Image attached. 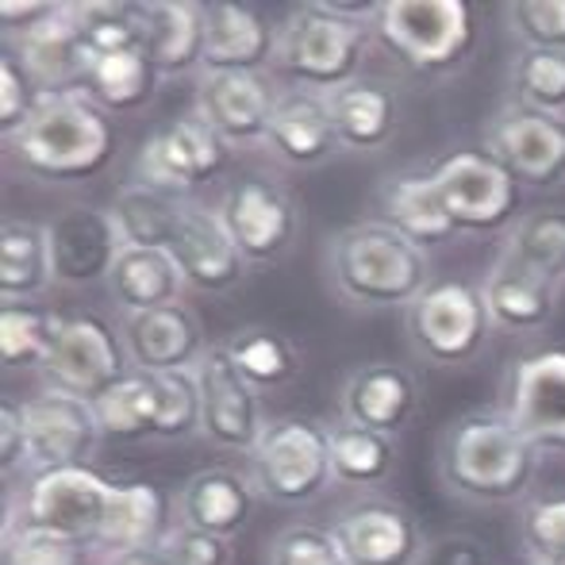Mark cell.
I'll list each match as a JSON object with an SVG mask.
<instances>
[{
	"mask_svg": "<svg viewBox=\"0 0 565 565\" xmlns=\"http://www.w3.org/2000/svg\"><path fill=\"white\" fill-rule=\"evenodd\" d=\"M539 454L504 412H466L439 439V477L469 504H523L539 473Z\"/></svg>",
	"mask_w": 565,
	"mask_h": 565,
	"instance_id": "6da1fadb",
	"label": "cell"
},
{
	"mask_svg": "<svg viewBox=\"0 0 565 565\" xmlns=\"http://www.w3.org/2000/svg\"><path fill=\"white\" fill-rule=\"evenodd\" d=\"M331 289L362 312H408L431 289V254L388 227L385 220L350 224L328 238Z\"/></svg>",
	"mask_w": 565,
	"mask_h": 565,
	"instance_id": "7a4b0ae2",
	"label": "cell"
},
{
	"mask_svg": "<svg viewBox=\"0 0 565 565\" xmlns=\"http://www.w3.org/2000/svg\"><path fill=\"white\" fill-rule=\"evenodd\" d=\"M377 4H347V0H312L277 23L274 70L289 77L292 89L335 93L362 77L365 51L373 39Z\"/></svg>",
	"mask_w": 565,
	"mask_h": 565,
	"instance_id": "3957f363",
	"label": "cell"
},
{
	"mask_svg": "<svg viewBox=\"0 0 565 565\" xmlns=\"http://www.w3.org/2000/svg\"><path fill=\"white\" fill-rule=\"evenodd\" d=\"M8 154L28 178L46 181V185L89 181L108 170L116 158L113 119L85 93L39 97L23 131L8 139Z\"/></svg>",
	"mask_w": 565,
	"mask_h": 565,
	"instance_id": "277c9868",
	"label": "cell"
},
{
	"mask_svg": "<svg viewBox=\"0 0 565 565\" xmlns=\"http://www.w3.org/2000/svg\"><path fill=\"white\" fill-rule=\"evenodd\" d=\"M373 35L408 70L443 77L469 62L477 23L461 0H381Z\"/></svg>",
	"mask_w": 565,
	"mask_h": 565,
	"instance_id": "5b68a950",
	"label": "cell"
},
{
	"mask_svg": "<svg viewBox=\"0 0 565 565\" xmlns=\"http://www.w3.org/2000/svg\"><path fill=\"white\" fill-rule=\"evenodd\" d=\"M250 484L281 508H305L335 484L331 477V427L308 416L269 419L250 454Z\"/></svg>",
	"mask_w": 565,
	"mask_h": 565,
	"instance_id": "8992f818",
	"label": "cell"
},
{
	"mask_svg": "<svg viewBox=\"0 0 565 565\" xmlns=\"http://www.w3.org/2000/svg\"><path fill=\"white\" fill-rule=\"evenodd\" d=\"M408 342L424 362L454 370L469 365L492 335L489 308L481 300V289L466 281H435L416 305L404 312Z\"/></svg>",
	"mask_w": 565,
	"mask_h": 565,
	"instance_id": "52a82bcc",
	"label": "cell"
},
{
	"mask_svg": "<svg viewBox=\"0 0 565 565\" xmlns=\"http://www.w3.org/2000/svg\"><path fill=\"white\" fill-rule=\"evenodd\" d=\"M431 178L458 235H508L520 220V181L489 150H454L431 166Z\"/></svg>",
	"mask_w": 565,
	"mask_h": 565,
	"instance_id": "ba28073f",
	"label": "cell"
},
{
	"mask_svg": "<svg viewBox=\"0 0 565 565\" xmlns=\"http://www.w3.org/2000/svg\"><path fill=\"white\" fill-rule=\"evenodd\" d=\"M196 385H201V439L216 450L250 458L269 419L262 408V393L238 373L224 342H212L204 350L196 365Z\"/></svg>",
	"mask_w": 565,
	"mask_h": 565,
	"instance_id": "9c48e42d",
	"label": "cell"
},
{
	"mask_svg": "<svg viewBox=\"0 0 565 565\" xmlns=\"http://www.w3.org/2000/svg\"><path fill=\"white\" fill-rule=\"evenodd\" d=\"M231 147L204 124L196 113L178 116L173 124L158 127L135 158V181L150 189H162L170 196H189L196 185H209L212 178L227 170Z\"/></svg>",
	"mask_w": 565,
	"mask_h": 565,
	"instance_id": "30bf717a",
	"label": "cell"
},
{
	"mask_svg": "<svg viewBox=\"0 0 565 565\" xmlns=\"http://www.w3.org/2000/svg\"><path fill=\"white\" fill-rule=\"evenodd\" d=\"M484 150L520 181V189L565 185V119L523 108L515 100L500 105L484 124Z\"/></svg>",
	"mask_w": 565,
	"mask_h": 565,
	"instance_id": "8fae6325",
	"label": "cell"
},
{
	"mask_svg": "<svg viewBox=\"0 0 565 565\" xmlns=\"http://www.w3.org/2000/svg\"><path fill=\"white\" fill-rule=\"evenodd\" d=\"M23 427H28V473H51V469H74L89 466L97 454L100 419L97 408L82 396L43 388L31 401L20 404Z\"/></svg>",
	"mask_w": 565,
	"mask_h": 565,
	"instance_id": "7c38bea8",
	"label": "cell"
},
{
	"mask_svg": "<svg viewBox=\"0 0 565 565\" xmlns=\"http://www.w3.org/2000/svg\"><path fill=\"white\" fill-rule=\"evenodd\" d=\"M220 220L250 266H266L289 254L300 235V209L277 181L238 178L216 204Z\"/></svg>",
	"mask_w": 565,
	"mask_h": 565,
	"instance_id": "4fadbf2b",
	"label": "cell"
},
{
	"mask_svg": "<svg viewBox=\"0 0 565 565\" xmlns=\"http://www.w3.org/2000/svg\"><path fill=\"white\" fill-rule=\"evenodd\" d=\"M39 373H43L46 388L97 404L108 388L131 373V365H127L124 342L105 320L74 316V320L62 323L58 342H54L51 358Z\"/></svg>",
	"mask_w": 565,
	"mask_h": 565,
	"instance_id": "5bb4252c",
	"label": "cell"
},
{
	"mask_svg": "<svg viewBox=\"0 0 565 565\" xmlns=\"http://www.w3.org/2000/svg\"><path fill=\"white\" fill-rule=\"evenodd\" d=\"M116 481L100 477L89 466L74 469H51V473H35L20 497L23 515L51 531H62L82 543H97L100 527H105L108 500H113Z\"/></svg>",
	"mask_w": 565,
	"mask_h": 565,
	"instance_id": "9a60e30c",
	"label": "cell"
},
{
	"mask_svg": "<svg viewBox=\"0 0 565 565\" xmlns=\"http://www.w3.org/2000/svg\"><path fill=\"white\" fill-rule=\"evenodd\" d=\"M504 416L539 454H565V350L515 362Z\"/></svg>",
	"mask_w": 565,
	"mask_h": 565,
	"instance_id": "2e32d148",
	"label": "cell"
},
{
	"mask_svg": "<svg viewBox=\"0 0 565 565\" xmlns=\"http://www.w3.org/2000/svg\"><path fill=\"white\" fill-rule=\"evenodd\" d=\"M331 531L350 565H419L427 551L416 515L396 500L381 497H365L342 508Z\"/></svg>",
	"mask_w": 565,
	"mask_h": 565,
	"instance_id": "e0dca14e",
	"label": "cell"
},
{
	"mask_svg": "<svg viewBox=\"0 0 565 565\" xmlns=\"http://www.w3.org/2000/svg\"><path fill=\"white\" fill-rule=\"evenodd\" d=\"M46 235H51L54 285H70V289L97 281L108 285L116 258L124 254L113 209H93V204L66 209L46 224Z\"/></svg>",
	"mask_w": 565,
	"mask_h": 565,
	"instance_id": "ac0fdd59",
	"label": "cell"
},
{
	"mask_svg": "<svg viewBox=\"0 0 565 565\" xmlns=\"http://www.w3.org/2000/svg\"><path fill=\"white\" fill-rule=\"evenodd\" d=\"M274 77L269 74H201L196 77L193 113L235 147H266L269 116L277 105Z\"/></svg>",
	"mask_w": 565,
	"mask_h": 565,
	"instance_id": "d6986e66",
	"label": "cell"
},
{
	"mask_svg": "<svg viewBox=\"0 0 565 565\" xmlns=\"http://www.w3.org/2000/svg\"><path fill=\"white\" fill-rule=\"evenodd\" d=\"M119 342H124L127 365L135 373H193L204 350L212 347L189 305L124 316Z\"/></svg>",
	"mask_w": 565,
	"mask_h": 565,
	"instance_id": "ffe728a7",
	"label": "cell"
},
{
	"mask_svg": "<svg viewBox=\"0 0 565 565\" xmlns=\"http://www.w3.org/2000/svg\"><path fill=\"white\" fill-rule=\"evenodd\" d=\"M8 51L23 66L43 97L54 93H85V74H89V51L77 31L74 4H58L39 28L8 39Z\"/></svg>",
	"mask_w": 565,
	"mask_h": 565,
	"instance_id": "44dd1931",
	"label": "cell"
},
{
	"mask_svg": "<svg viewBox=\"0 0 565 565\" xmlns=\"http://www.w3.org/2000/svg\"><path fill=\"white\" fill-rule=\"evenodd\" d=\"M477 289H481V300L489 308L492 331H504V335H535V331L551 328L554 316H558L562 285L527 269L504 246L492 258V266L484 269V281Z\"/></svg>",
	"mask_w": 565,
	"mask_h": 565,
	"instance_id": "7402d4cb",
	"label": "cell"
},
{
	"mask_svg": "<svg viewBox=\"0 0 565 565\" xmlns=\"http://www.w3.org/2000/svg\"><path fill=\"white\" fill-rule=\"evenodd\" d=\"M170 254L178 258L189 289L196 292H231L246 277V266H250L235 246V238H231V231L224 227L220 212L196 201H185Z\"/></svg>",
	"mask_w": 565,
	"mask_h": 565,
	"instance_id": "603a6c76",
	"label": "cell"
},
{
	"mask_svg": "<svg viewBox=\"0 0 565 565\" xmlns=\"http://www.w3.org/2000/svg\"><path fill=\"white\" fill-rule=\"evenodd\" d=\"M339 408L347 424L396 439L408 431L419 408L416 377L396 362H365L347 377L339 393Z\"/></svg>",
	"mask_w": 565,
	"mask_h": 565,
	"instance_id": "cb8c5ba5",
	"label": "cell"
},
{
	"mask_svg": "<svg viewBox=\"0 0 565 565\" xmlns=\"http://www.w3.org/2000/svg\"><path fill=\"white\" fill-rule=\"evenodd\" d=\"M277 28L250 4H204V70L201 74H266L274 66Z\"/></svg>",
	"mask_w": 565,
	"mask_h": 565,
	"instance_id": "d4e9b609",
	"label": "cell"
},
{
	"mask_svg": "<svg viewBox=\"0 0 565 565\" xmlns=\"http://www.w3.org/2000/svg\"><path fill=\"white\" fill-rule=\"evenodd\" d=\"M266 147L274 150L281 162L308 170V166L328 162L331 154H339V135L331 124V108L323 93L308 89H281L277 93L274 116H269Z\"/></svg>",
	"mask_w": 565,
	"mask_h": 565,
	"instance_id": "484cf974",
	"label": "cell"
},
{
	"mask_svg": "<svg viewBox=\"0 0 565 565\" xmlns=\"http://www.w3.org/2000/svg\"><path fill=\"white\" fill-rule=\"evenodd\" d=\"M173 515L178 523L209 535L231 539L250 523L254 515V484L250 477L235 473V469H201L193 473L173 497Z\"/></svg>",
	"mask_w": 565,
	"mask_h": 565,
	"instance_id": "4316f807",
	"label": "cell"
},
{
	"mask_svg": "<svg viewBox=\"0 0 565 565\" xmlns=\"http://www.w3.org/2000/svg\"><path fill=\"white\" fill-rule=\"evenodd\" d=\"M142 51L162 77L204 70V4L193 0H150L142 4Z\"/></svg>",
	"mask_w": 565,
	"mask_h": 565,
	"instance_id": "83f0119b",
	"label": "cell"
},
{
	"mask_svg": "<svg viewBox=\"0 0 565 565\" xmlns=\"http://www.w3.org/2000/svg\"><path fill=\"white\" fill-rule=\"evenodd\" d=\"M381 212H385L388 227H396L408 243H416L427 254L435 246H447L450 238H461L431 170H404L388 178L385 189H381Z\"/></svg>",
	"mask_w": 565,
	"mask_h": 565,
	"instance_id": "f1b7e54d",
	"label": "cell"
},
{
	"mask_svg": "<svg viewBox=\"0 0 565 565\" xmlns=\"http://www.w3.org/2000/svg\"><path fill=\"white\" fill-rule=\"evenodd\" d=\"M331 124H335L339 147L354 150V154H373L385 150L388 139L396 135V93L385 82L373 77H354L350 85H339L335 93H328Z\"/></svg>",
	"mask_w": 565,
	"mask_h": 565,
	"instance_id": "f546056e",
	"label": "cell"
},
{
	"mask_svg": "<svg viewBox=\"0 0 565 565\" xmlns=\"http://www.w3.org/2000/svg\"><path fill=\"white\" fill-rule=\"evenodd\" d=\"M170 515H173V500L166 497L158 484H147V481L116 484L113 500H108L105 527H100L93 551L105 558V554H116V551H135V546L162 543L173 527Z\"/></svg>",
	"mask_w": 565,
	"mask_h": 565,
	"instance_id": "4dcf8cb0",
	"label": "cell"
},
{
	"mask_svg": "<svg viewBox=\"0 0 565 565\" xmlns=\"http://www.w3.org/2000/svg\"><path fill=\"white\" fill-rule=\"evenodd\" d=\"M185 289L189 281L178 258L170 250H142V246H124L113 277H108V292L124 308V316L185 305Z\"/></svg>",
	"mask_w": 565,
	"mask_h": 565,
	"instance_id": "1f68e13d",
	"label": "cell"
},
{
	"mask_svg": "<svg viewBox=\"0 0 565 565\" xmlns=\"http://www.w3.org/2000/svg\"><path fill=\"white\" fill-rule=\"evenodd\" d=\"M51 285L54 262L46 224L4 220V227H0V297H4V305L46 297Z\"/></svg>",
	"mask_w": 565,
	"mask_h": 565,
	"instance_id": "d6a6232c",
	"label": "cell"
},
{
	"mask_svg": "<svg viewBox=\"0 0 565 565\" xmlns=\"http://www.w3.org/2000/svg\"><path fill=\"white\" fill-rule=\"evenodd\" d=\"M189 196H170L162 189H150L142 181H127L116 189L113 220L119 227L124 246H142V250H170L173 235L181 227Z\"/></svg>",
	"mask_w": 565,
	"mask_h": 565,
	"instance_id": "836d02e7",
	"label": "cell"
},
{
	"mask_svg": "<svg viewBox=\"0 0 565 565\" xmlns=\"http://www.w3.org/2000/svg\"><path fill=\"white\" fill-rule=\"evenodd\" d=\"M162 74L147 51H113L89 54V74H85V97L97 100L105 113H139L154 100Z\"/></svg>",
	"mask_w": 565,
	"mask_h": 565,
	"instance_id": "e575fe53",
	"label": "cell"
},
{
	"mask_svg": "<svg viewBox=\"0 0 565 565\" xmlns=\"http://www.w3.org/2000/svg\"><path fill=\"white\" fill-rule=\"evenodd\" d=\"M396 469V439L339 419L331 427V477L342 489H377Z\"/></svg>",
	"mask_w": 565,
	"mask_h": 565,
	"instance_id": "d590c367",
	"label": "cell"
},
{
	"mask_svg": "<svg viewBox=\"0 0 565 565\" xmlns=\"http://www.w3.org/2000/svg\"><path fill=\"white\" fill-rule=\"evenodd\" d=\"M62 316H54L43 300L0 305V358L8 370H43L62 331Z\"/></svg>",
	"mask_w": 565,
	"mask_h": 565,
	"instance_id": "8d00e7d4",
	"label": "cell"
},
{
	"mask_svg": "<svg viewBox=\"0 0 565 565\" xmlns=\"http://www.w3.org/2000/svg\"><path fill=\"white\" fill-rule=\"evenodd\" d=\"M93 408H97L105 439L139 443V439H154L158 431V388L150 373L131 370Z\"/></svg>",
	"mask_w": 565,
	"mask_h": 565,
	"instance_id": "74e56055",
	"label": "cell"
},
{
	"mask_svg": "<svg viewBox=\"0 0 565 565\" xmlns=\"http://www.w3.org/2000/svg\"><path fill=\"white\" fill-rule=\"evenodd\" d=\"M504 250L565 289V209L523 212L504 235Z\"/></svg>",
	"mask_w": 565,
	"mask_h": 565,
	"instance_id": "f35d334b",
	"label": "cell"
},
{
	"mask_svg": "<svg viewBox=\"0 0 565 565\" xmlns=\"http://www.w3.org/2000/svg\"><path fill=\"white\" fill-rule=\"evenodd\" d=\"M227 354L235 358L238 373L250 381L258 393L266 388H281L289 385L292 377L300 373V354L281 331H269V328H243L235 331L227 342Z\"/></svg>",
	"mask_w": 565,
	"mask_h": 565,
	"instance_id": "ab89813d",
	"label": "cell"
},
{
	"mask_svg": "<svg viewBox=\"0 0 565 565\" xmlns=\"http://www.w3.org/2000/svg\"><path fill=\"white\" fill-rule=\"evenodd\" d=\"M93 546L70 539L23 515V508H8L4 520V565H89Z\"/></svg>",
	"mask_w": 565,
	"mask_h": 565,
	"instance_id": "60d3db41",
	"label": "cell"
},
{
	"mask_svg": "<svg viewBox=\"0 0 565 565\" xmlns=\"http://www.w3.org/2000/svg\"><path fill=\"white\" fill-rule=\"evenodd\" d=\"M515 105L565 119V51H520L508 66Z\"/></svg>",
	"mask_w": 565,
	"mask_h": 565,
	"instance_id": "b9f144b4",
	"label": "cell"
},
{
	"mask_svg": "<svg viewBox=\"0 0 565 565\" xmlns=\"http://www.w3.org/2000/svg\"><path fill=\"white\" fill-rule=\"evenodd\" d=\"M74 15L89 54L142 51V4L93 0V4H74Z\"/></svg>",
	"mask_w": 565,
	"mask_h": 565,
	"instance_id": "7bdbcfd3",
	"label": "cell"
},
{
	"mask_svg": "<svg viewBox=\"0 0 565 565\" xmlns=\"http://www.w3.org/2000/svg\"><path fill=\"white\" fill-rule=\"evenodd\" d=\"M520 543L531 565H551L565 558V489L523 500Z\"/></svg>",
	"mask_w": 565,
	"mask_h": 565,
	"instance_id": "ee69618b",
	"label": "cell"
},
{
	"mask_svg": "<svg viewBox=\"0 0 565 565\" xmlns=\"http://www.w3.org/2000/svg\"><path fill=\"white\" fill-rule=\"evenodd\" d=\"M158 388L154 439H189L201 435V385L193 373H150Z\"/></svg>",
	"mask_w": 565,
	"mask_h": 565,
	"instance_id": "f6af8a7d",
	"label": "cell"
},
{
	"mask_svg": "<svg viewBox=\"0 0 565 565\" xmlns=\"http://www.w3.org/2000/svg\"><path fill=\"white\" fill-rule=\"evenodd\" d=\"M504 15L520 51H565V0H515Z\"/></svg>",
	"mask_w": 565,
	"mask_h": 565,
	"instance_id": "bcb514c9",
	"label": "cell"
},
{
	"mask_svg": "<svg viewBox=\"0 0 565 565\" xmlns=\"http://www.w3.org/2000/svg\"><path fill=\"white\" fill-rule=\"evenodd\" d=\"M266 565H350V562H347V554H342V546L331 527L292 523V527H285L274 535Z\"/></svg>",
	"mask_w": 565,
	"mask_h": 565,
	"instance_id": "7dc6e473",
	"label": "cell"
},
{
	"mask_svg": "<svg viewBox=\"0 0 565 565\" xmlns=\"http://www.w3.org/2000/svg\"><path fill=\"white\" fill-rule=\"evenodd\" d=\"M39 97H43V93L31 85V77L23 74L15 54L8 51L4 58H0V131H4V139H15V135L23 131V124L35 113Z\"/></svg>",
	"mask_w": 565,
	"mask_h": 565,
	"instance_id": "c3c4849f",
	"label": "cell"
},
{
	"mask_svg": "<svg viewBox=\"0 0 565 565\" xmlns=\"http://www.w3.org/2000/svg\"><path fill=\"white\" fill-rule=\"evenodd\" d=\"M162 546H166V554H170L173 565H231L235 562L231 539L185 527V523H173L170 535L162 539Z\"/></svg>",
	"mask_w": 565,
	"mask_h": 565,
	"instance_id": "681fc988",
	"label": "cell"
},
{
	"mask_svg": "<svg viewBox=\"0 0 565 565\" xmlns=\"http://www.w3.org/2000/svg\"><path fill=\"white\" fill-rule=\"evenodd\" d=\"M419 565H492L489 551L473 535H443L431 539Z\"/></svg>",
	"mask_w": 565,
	"mask_h": 565,
	"instance_id": "f907efd6",
	"label": "cell"
},
{
	"mask_svg": "<svg viewBox=\"0 0 565 565\" xmlns=\"http://www.w3.org/2000/svg\"><path fill=\"white\" fill-rule=\"evenodd\" d=\"M0 466L8 477L15 469L28 473V427H23L20 404H4V412H0Z\"/></svg>",
	"mask_w": 565,
	"mask_h": 565,
	"instance_id": "816d5d0a",
	"label": "cell"
},
{
	"mask_svg": "<svg viewBox=\"0 0 565 565\" xmlns=\"http://www.w3.org/2000/svg\"><path fill=\"white\" fill-rule=\"evenodd\" d=\"M54 8H58L54 0H4V4H0V23H4V35L15 39V35H23V31L39 28V23H43Z\"/></svg>",
	"mask_w": 565,
	"mask_h": 565,
	"instance_id": "f5cc1de1",
	"label": "cell"
},
{
	"mask_svg": "<svg viewBox=\"0 0 565 565\" xmlns=\"http://www.w3.org/2000/svg\"><path fill=\"white\" fill-rule=\"evenodd\" d=\"M100 565H173V562H170V554H166V546L154 543V546H135V551L105 554Z\"/></svg>",
	"mask_w": 565,
	"mask_h": 565,
	"instance_id": "db71d44e",
	"label": "cell"
},
{
	"mask_svg": "<svg viewBox=\"0 0 565 565\" xmlns=\"http://www.w3.org/2000/svg\"><path fill=\"white\" fill-rule=\"evenodd\" d=\"M551 565H565V558H562V562H551Z\"/></svg>",
	"mask_w": 565,
	"mask_h": 565,
	"instance_id": "11a10c76",
	"label": "cell"
}]
</instances>
